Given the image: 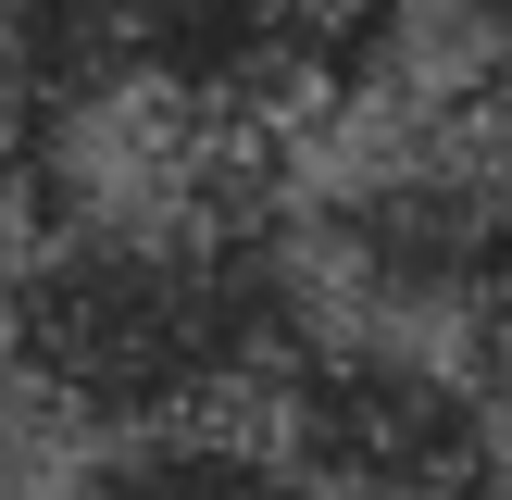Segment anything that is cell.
<instances>
[{
	"label": "cell",
	"mask_w": 512,
	"mask_h": 500,
	"mask_svg": "<svg viewBox=\"0 0 512 500\" xmlns=\"http://www.w3.org/2000/svg\"><path fill=\"white\" fill-rule=\"evenodd\" d=\"M0 338H13V375L100 450L163 425H263V400L313 350V313L288 250L250 213L113 188L13 263Z\"/></svg>",
	"instance_id": "cell-1"
},
{
	"label": "cell",
	"mask_w": 512,
	"mask_h": 500,
	"mask_svg": "<svg viewBox=\"0 0 512 500\" xmlns=\"http://www.w3.org/2000/svg\"><path fill=\"white\" fill-rule=\"evenodd\" d=\"M0 163H13V88H0Z\"/></svg>",
	"instance_id": "cell-2"
}]
</instances>
